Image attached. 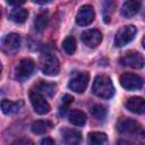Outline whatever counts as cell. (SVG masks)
<instances>
[{"mask_svg": "<svg viewBox=\"0 0 145 145\" xmlns=\"http://www.w3.org/2000/svg\"><path fill=\"white\" fill-rule=\"evenodd\" d=\"M117 129L127 139V142L134 145H143L145 143V129L134 119L123 118L119 120Z\"/></svg>", "mask_w": 145, "mask_h": 145, "instance_id": "1", "label": "cell"}, {"mask_svg": "<svg viewBox=\"0 0 145 145\" xmlns=\"http://www.w3.org/2000/svg\"><path fill=\"white\" fill-rule=\"evenodd\" d=\"M92 92L94 95H96L100 99H111L114 94V87L111 82V79L108 76L99 75L94 78Z\"/></svg>", "mask_w": 145, "mask_h": 145, "instance_id": "2", "label": "cell"}, {"mask_svg": "<svg viewBox=\"0 0 145 145\" xmlns=\"http://www.w3.org/2000/svg\"><path fill=\"white\" fill-rule=\"evenodd\" d=\"M40 67L44 75L57 76L60 71V63L58 58L52 53H44L40 59Z\"/></svg>", "mask_w": 145, "mask_h": 145, "instance_id": "3", "label": "cell"}, {"mask_svg": "<svg viewBox=\"0 0 145 145\" xmlns=\"http://www.w3.org/2000/svg\"><path fill=\"white\" fill-rule=\"evenodd\" d=\"M136 33H137V28L134 25L122 26L114 36V41H113L114 45L117 48L125 46L126 44H128L130 41L134 40V37L136 36Z\"/></svg>", "mask_w": 145, "mask_h": 145, "instance_id": "4", "label": "cell"}, {"mask_svg": "<svg viewBox=\"0 0 145 145\" xmlns=\"http://www.w3.org/2000/svg\"><path fill=\"white\" fill-rule=\"evenodd\" d=\"M29 101H31V104H32L34 111L37 114H46L51 109L50 104L45 100L44 95L39 93L35 89L29 91Z\"/></svg>", "mask_w": 145, "mask_h": 145, "instance_id": "5", "label": "cell"}, {"mask_svg": "<svg viewBox=\"0 0 145 145\" xmlns=\"http://www.w3.org/2000/svg\"><path fill=\"white\" fill-rule=\"evenodd\" d=\"M34 68H35V63L32 59L29 58L22 59L15 68V78L20 82L27 79L33 74Z\"/></svg>", "mask_w": 145, "mask_h": 145, "instance_id": "6", "label": "cell"}, {"mask_svg": "<svg viewBox=\"0 0 145 145\" xmlns=\"http://www.w3.org/2000/svg\"><path fill=\"white\" fill-rule=\"evenodd\" d=\"M120 63L122 66H127L134 69H140L145 66V59L139 52L128 51L121 57Z\"/></svg>", "mask_w": 145, "mask_h": 145, "instance_id": "7", "label": "cell"}, {"mask_svg": "<svg viewBox=\"0 0 145 145\" xmlns=\"http://www.w3.org/2000/svg\"><path fill=\"white\" fill-rule=\"evenodd\" d=\"M120 84L121 86L127 91H136L143 87L144 80L140 76L136 74L126 72L120 76Z\"/></svg>", "mask_w": 145, "mask_h": 145, "instance_id": "8", "label": "cell"}, {"mask_svg": "<svg viewBox=\"0 0 145 145\" xmlns=\"http://www.w3.org/2000/svg\"><path fill=\"white\" fill-rule=\"evenodd\" d=\"M95 14L94 9L89 5H84L79 8L77 15H76V23L79 26H87L94 20Z\"/></svg>", "mask_w": 145, "mask_h": 145, "instance_id": "9", "label": "cell"}, {"mask_svg": "<svg viewBox=\"0 0 145 145\" xmlns=\"http://www.w3.org/2000/svg\"><path fill=\"white\" fill-rule=\"evenodd\" d=\"M20 46V36L16 33H9L2 39V50L3 52L10 54L15 53Z\"/></svg>", "mask_w": 145, "mask_h": 145, "instance_id": "10", "label": "cell"}, {"mask_svg": "<svg viewBox=\"0 0 145 145\" xmlns=\"http://www.w3.org/2000/svg\"><path fill=\"white\" fill-rule=\"evenodd\" d=\"M88 80L89 77L87 72H79L70 79V82L68 83V87L76 93H83L88 85Z\"/></svg>", "mask_w": 145, "mask_h": 145, "instance_id": "11", "label": "cell"}, {"mask_svg": "<svg viewBox=\"0 0 145 145\" xmlns=\"http://www.w3.org/2000/svg\"><path fill=\"white\" fill-rule=\"evenodd\" d=\"M80 39L88 48H96L102 42V34L97 29H87L82 33Z\"/></svg>", "mask_w": 145, "mask_h": 145, "instance_id": "12", "label": "cell"}, {"mask_svg": "<svg viewBox=\"0 0 145 145\" xmlns=\"http://www.w3.org/2000/svg\"><path fill=\"white\" fill-rule=\"evenodd\" d=\"M125 106L133 113L136 114H142L145 112V99L140 96H134L127 100L125 103Z\"/></svg>", "mask_w": 145, "mask_h": 145, "instance_id": "13", "label": "cell"}, {"mask_svg": "<svg viewBox=\"0 0 145 145\" xmlns=\"http://www.w3.org/2000/svg\"><path fill=\"white\" fill-rule=\"evenodd\" d=\"M139 9H140V2L139 1L128 0V1H125L123 5L121 6V15L126 18H130V17L135 16Z\"/></svg>", "mask_w": 145, "mask_h": 145, "instance_id": "14", "label": "cell"}, {"mask_svg": "<svg viewBox=\"0 0 145 145\" xmlns=\"http://www.w3.org/2000/svg\"><path fill=\"white\" fill-rule=\"evenodd\" d=\"M62 139L66 145H79L82 134L76 129H65L62 131Z\"/></svg>", "mask_w": 145, "mask_h": 145, "instance_id": "15", "label": "cell"}, {"mask_svg": "<svg viewBox=\"0 0 145 145\" xmlns=\"http://www.w3.org/2000/svg\"><path fill=\"white\" fill-rule=\"evenodd\" d=\"M28 17V11L27 9L25 8H22V7H15L14 9H11V11L9 12V18L17 23V24H23L26 22Z\"/></svg>", "mask_w": 145, "mask_h": 145, "instance_id": "16", "label": "cell"}, {"mask_svg": "<svg viewBox=\"0 0 145 145\" xmlns=\"http://www.w3.org/2000/svg\"><path fill=\"white\" fill-rule=\"evenodd\" d=\"M88 145H108V136L101 131L89 133L87 136Z\"/></svg>", "mask_w": 145, "mask_h": 145, "instance_id": "17", "label": "cell"}, {"mask_svg": "<svg viewBox=\"0 0 145 145\" xmlns=\"http://www.w3.org/2000/svg\"><path fill=\"white\" fill-rule=\"evenodd\" d=\"M52 129V123L48 120H36L32 125V131L36 135L46 134Z\"/></svg>", "mask_w": 145, "mask_h": 145, "instance_id": "18", "label": "cell"}, {"mask_svg": "<svg viewBox=\"0 0 145 145\" xmlns=\"http://www.w3.org/2000/svg\"><path fill=\"white\" fill-rule=\"evenodd\" d=\"M56 88H57V85L53 84V83H46V82H43L41 80L39 84H36L34 86L33 89L37 91L39 93L43 94V95H46V96H52L56 92Z\"/></svg>", "mask_w": 145, "mask_h": 145, "instance_id": "19", "label": "cell"}, {"mask_svg": "<svg viewBox=\"0 0 145 145\" xmlns=\"http://www.w3.org/2000/svg\"><path fill=\"white\" fill-rule=\"evenodd\" d=\"M22 106H23V102L22 101L12 102V101H9V100L5 99L1 102V109H2V112L5 114H12V113L17 112Z\"/></svg>", "mask_w": 145, "mask_h": 145, "instance_id": "20", "label": "cell"}, {"mask_svg": "<svg viewBox=\"0 0 145 145\" xmlns=\"http://www.w3.org/2000/svg\"><path fill=\"white\" fill-rule=\"evenodd\" d=\"M69 122L75 126H84L86 122V114L80 110H72L68 114Z\"/></svg>", "mask_w": 145, "mask_h": 145, "instance_id": "21", "label": "cell"}, {"mask_svg": "<svg viewBox=\"0 0 145 145\" xmlns=\"http://www.w3.org/2000/svg\"><path fill=\"white\" fill-rule=\"evenodd\" d=\"M48 22H49V17H48V14L46 12H40L35 20H34V27L37 32H42L46 25H48Z\"/></svg>", "mask_w": 145, "mask_h": 145, "instance_id": "22", "label": "cell"}, {"mask_svg": "<svg viewBox=\"0 0 145 145\" xmlns=\"http://www.w3.org/2000/svg\"><path fill=\"white\" fill-rule=\"evenodd\" d=\"M76 48H77V44H76V39L74 36H67L63 42H62V49L65 50L66 53L68 54H72L75 53L76 51Z\"/></svg>", "mask_w": 145, "mask_h": 145, "instance_id": "23", "label": "cell"}, {"mask_svg": "<svg viewBox=\"0 0 145 145\" xmlns=\"http://www.w3.org/2000/svg\"><path fill=\"white\" fill-rule=\"evenodd\" d=\"M92 114L99 119V120H103L105 117H106V109L101 105V104H95L93 108H92Z\"/></svg>", "mask_w": 145, "mask_h": 145, "instance_id": "24", "label": "cell"}, {"mask_svg": "<svg viewBox=\"0 0 145 145\" xmlns=\"http://www.w3.org/2000/svg\"><path fill=\"white\" fill-rule=\"evenodd\" d=\"M74 102V97L69 94H66L62 96L61 99V106H60V113L61 114H65V112L67 111V108Z\"/></svg>", "mask_w": 145, "mask_h": 145, "instance_id": "25", "label": "cell"}, {"mask_svg": "<svg viewBox=\"0 0 145 145\" xmlns=\"http://www.w3.org/2000/svg\"><path fill=\"white\" fill-rule=\"evenodd\" d=\"M11 145H34V143L28 138H19L11 143Z\"/></svg>", "mask_w": 145, "mask_h": 145, "instance_id": "26", "label": "cell"}, {"mask_svg": "<svg viewBox=\"0 0 145 145\" xmlns=\"http://www.w3.org/2000/svg\"><path fill=\"white\" fill-rule=\"evenodd\" d=\"M40 145H56V143H54V140H53L52 138L45 137V138H43V139L41 140Z\"/></svg>", "mask_w": 145, "mask_h": 145, "instance_id": "27", "label": "cell"}, {"mask_svg": "<svg viewBox=\"0 0 145 145\" xmlns=\"http://www.w3.org/2000/svg\"><path fill=\"white\" fill-rule=\"evenodd\" d=\"M7 3L8 5H11V6H19V5H23L24 3V1H7Z\"/></svg>", "mask_w": 145, "mask_h": 145, "instance_id": "28", "label": "cell"}, {"mask_svg": "<svg viewBox=\"0 0 145 145\" xmlns=\"http://www.w3.org/2000/svg\"><path fill=\"white\" fill-rule=\"evenodd\" d=\"M142 44H143V48L145 49V36L143 37V40H142Z\"/></svg>", "mask_w": 145, "mask_h": 145, "instance_id": "29", "label": "cell"}]
</instances>
